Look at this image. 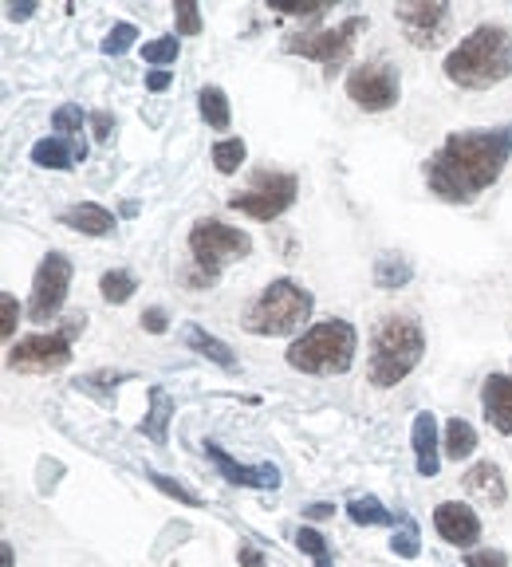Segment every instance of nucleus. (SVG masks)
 <instances>
[{
  "label": "nucleus",
  "instance_id": "obj_13",
  "mask_svg": "<svg viewBox=\"0 0 512 567\" xmlns=\"http://www.w3.org/2000/svg\"><path fill=\"white\" fill-rule=\"evenodd\" d=\"M205 457L217 465V473L229 485H241V489H280V469L276 465H241L217 441H205Z\"/></svg>",
  "mask_w": 512,
  "mask_h": 567
},
{
  "label": "nucleus",
  "instance_id": "obj_10",
  "mask_svg": "<svg viewBox=\"0 0 512 567\" xmlns=\"http://www.w3.org/2000/svg\"><path fill=\"white\" fill-rule=\"evenodd\" d=\"M402 95V83H398V71L383 60L359 63L351 67L347 75V99L363 111H390Z\"/></svg>",
  "mask_w": 512,
  "mask_h": 567
},
{
  "label": "nucleus",
  "instance_id": "obj_17",
  "mask_svg": "<svg viewBox=\"0 0 512 567\" xmlns=\"http://www.w3.org/2000/svg\"><path fill=\"white\" fill-rule=\"evenodd\" d=\"M60 225L83 233V237H107L119 221H115L111 209H103V205H95V201H79V205H67L64 213H60Z\"/></svg>",
  "mask_w": 512,
  "mask_h": 567
},
{
  "label": "nucleus",
  "instance_id": "obj_33",
  "mask_svg": "<svg viewBox=\"0 0 512 567\" xmlns=\"http://www.w3.org/2000/svg\"><path fill=\"white\" fill-rule=\"evenodd\" d=\"M146 477H150V485H154V489H162L166 497H174V501L190 504V508H201V497H197V493H190L186 485H178L174 477H166V473H158V469H146Z\"/></svg>",
  "mask_w": 512,
  "mask_h": 567
},
{
  "label": "nucleus",
  "instance_id": "obj_21",
  "mask_svg": "<svg viewBox=\"0 0 512 567\" xmlns=\"http://www.w3.org/2000/svg\"><path fill=\"white\" fill-rule=\"evenodd\" d=\"M186 343H190V351H197V355L209 359V363H217L221 371H237V355H233V347L221 343L217 335H209L205 327H190V331H186Z\"/></svg>",
  "mask_w": 512,
  "mask_h": 567
},
{
  "label": "nucleus",
  "instance_id": "obj_4",
  "mask_svg": "<svg viewBox=\"0 0 512 567\" xmlns=\"http://www.w3.org/2000/svg\"><path fill=\"white\" fill-rule=\"evenodd\" d=\"M355 351H359L355 327L347 319H323L288 347V367L304 375H343L351 371Z\"/></svg>",
  "mask_w": 512,
  "mask_h": 567
},
{
  "label": "nucleus",
  "instance_id": "obj_32",
  "mask_svg": "<svg viewBox=\"0 0 512 567\" xmlns=\"http://www.w3.org/2000/svg\"><path fill=\"white\" fill-rule=\"evenodd\" d=\"M390 552H394V556H402V560H418L422 544H418V528H414V520H410V516H402V532H394Z\"/></svg>",
  "mask_w": 512,
  "mask_h": 567
},
{
  "label": "nucleus",
  "instance_id": "obj_8",
  "mask_svg": "<svg viewBox=\"0 0 512 567\" xmlns=\"http://www.w3.org/2000/svg\"><path fill=\"white\" fill-rule=\"evenodd\" d=\"M296 178L292 174H272V170H260L253 174V186L237 197H229V205L237 213H249L253 221H276L280 213H288L296 205Z\"/></svg>",
  "mask_w": 512,
  "mask_h": 567
},
{
  "label": "nucleus",
  "instance_id": "obj_6",
  "mask_svg": "<svg viewBox=\"0 0 512 567\" xmlns=\"http://www.w3.org/2000/svg\"><path fill=\"white\" fill-rule=\"evenodd\" d=\"M190 252H193V264L209 280H217V272L229 260H245L253 252V241H249V233H241L233 225H221L217 217H201L190 229Z\"/></svg>",
  "mask_w": 512,
  "mask_h": 567
},
{
  "label": "nucleus",
  "instance_id": "obj_29",
  "mask_svg": "<svg viewBox=\"0 0 512 567\" xmlns=\"http://www.w3.org/2000/svg\"><path fill=\"white\" fill-rule=\"evenodd\" d=\"M178 52H182V48H178V36H158V40H146V44H142V60L150 63L154 71H158V67L166 71L170 63L178 60Z\"/></svg>",
  "mask_w": 512,
  "mask_h": 567
},
{
  "label": "nucleus",
  "instance_id": "obj_37",
  "mask_svg": "<svg viewBox=\"0 0 512 567\" xmlns=\"http://www.w3.org/2000/svg\"><path fill=\"white\" fill-rule=\"evenodd\" d=\"M465 567H509V556L493 552V548H477V552L465 556Z\"/></svg>",
  "mask_w": 512,
  "mask_h": 567
},
{
  "label": "nucleus",
  "instance_id": "obj_34",
  "mask_svg": "<svg viewBox=\"0 0 512 567\" xmlns=\"http://www.w3.org/2000/svg\"><path fill=\"white\" fill-rule=\"evenodd\" d=\"M174 24H178V36H201V8L193 0H178L174 4Z\"/></svg>",
  "mask_w": 512,
  "mask_h": 567
},
{
  "label": "nucleus",
  "instance_id": "obj_28",
  "mask_svg": "<svg viewBox=\"0 0 512 567\" xmlns=\"http://www.w3.org/2000/svg\"><path fill=\"white\" fill-rule=\"evenodd\" d=\"M134 288H138V280L130 272H123V268L103 272V280H99V292H103L107 304H127L130 296H134Z\"/></svg>",
  "mask_w": 512,
  "mask_h": 567
},
{
  "label": "nucleus",
  "instance_id": "obj_14",
  "mask_svg": "<svg viewBox=\"0 0 512 567\" xmlns=\"http://www.w3.org/2000/svg\"><path fill=\"white\" fill-rule=\"evenodd\" d=\"M434 528L453 548H473L481 540V516L461 501H442L434 508Z\"/></svg>",
  "mask_w": 512,
  "mask_h": 567
},
{
  "label": "nucleus",
  "instance_id": "obj_38",
  "mask_svg": "<svg viewBox=\"0 0 512 567\" xmlns=\"http://www.w3.org/2000/svg\"><path fill=\"white\" fill-rule=\"evenodd\" d=\"M91 134H95L99 142H111V134H115V115H111V111H95V115H91Z\"/></svg>",
  "mask_w": 512,
  "mask_h": 567
},
{
  "label": "nucleus",
  "instance_id": "obj_11",
  "mask_svg": "<svg viewBox=\"0 0 512 567\" xmlns=\"http://www.w3.org/2000/svg\"><path fill=\"white\" fill-rule=\"evenodd\" d=\"M71 363V339L64 331L52 335H24L20 343L8 347V367L24 375H52Z\"/></svg>",
  "mask_w": 512,
  "mask_h": 567
},
{
  "label": "nucleus",
  "instance_id": "obj_36",
  "mask_svg": "<svg viewBox=\"0 0 512 567\" xmlns=\"http://www.w3.org/2000/svg\"><path fill=\"white\" fill-rule=\"evenodd\" d=\"M272 8L284 12V16H320L327 4L323 0H276Z\"/></svg>",
  "mask_w": 512,
  "mask_h": 567
},
{
  "label": "nucleus",
  "instance_id": "obj_20",
  "mask_svg": "<svg viewBox=\"0 0 512 567\" xmlns=\"http://www.w3.org/2000/svg\"><path fill=\"white\" fill-rule=\"evenodd\" d=\"M170 418H174V398L162 390V386H150V410L142 418V434L154 441V445H166L170 441Z\"/></svg>",
  "mask_w": 512,
  "mask_h": 567
},
{
  "label": "nucleus",
  "instance_id": "obj_2",
  "mask_svg": "<svg viewBox=\"0 0 512 567\" xmlns=\"http://www.w3.org/2000/svg\"><path fill=\"white\" fill-rule=\"evenodd\" d=\"M512 75V32L501 24L473 28L446 56V79L465 91L497 87Z\"/></svg>",
  "mask_w": 512,
  "mask_h": 567
},
{
  "label": "nucleus",
  "instance_id": "obj_3",
  "mask_svg": "<svg viewBox=\"0 0 512 567\" xmlns=\"http://www.w3.org/2000/svg\"><path fill=\"white\" fill-rule=\"evenodd\" d=\"M426 355V331L418 319L410 315H386L383 323L375 327L371 339V363L367 375L375 386H398L402 378L410 375Z\"/></svg>",
  "mask_w": 512,
  "mask_h": 567
},
{
  "label": "nucleus",
  "instance_id": "obj_19",
  "mask_svg": "<svg viewBox=\"0 0 512 567\" xmlns=\"http://www.w3.org/2000/svg\"><path fill=\"white\" fill-rule=\"evenodd\" d=\"M32 162L40 166V170H71L75 162H87V146H75V142H67V138H40L36 146H32Z\"/></svg>",
  "mask_w": 512,
  "mask_h": 567
},
{
  "label": "nucleus",
  "instance_id": "obj_44",
  "mask_svg": "<svg viewBox=\"0 0 512 567\" xmlns=\"http://www.w3.org/2000/svg\"><path fill=\"white\" fill-rule=\"evenodd\" d=\"M0 567H12V548L8 544H0Z\"/></svg>",
  "mask_w": 512,
  "mask_h": 567
},
{
  "label": "nucleus",
  "instance_id": "obj_23",
  "mask_svg": "<svg viewBox=\"0 0 512 567\" xmlns=\"http://www.w3.org/2000/svg\"><path fill=\"white\" fill-rule=\"evenodd\" d=\"M197 107H201V119L213 126V130H229L233 111H229V99H225L221 87H201L197 91Z\"/></svg>",
  "mask_w": 512,
  "mask_h": 567
},
{
  "label": "nucleus",
  "instance_id": "obj_40",
  "mask_svg": "<svg viewBox=\"0 0 512 567\" xmlns=\"http://www.w3.org/2000/svg\"><path fill=\"white\" fill-rule=\"evenodd\" d=\"M170 79H174V75H170V71H162V67H158V71H146V87H150V91H166V87H170Z\"/></svg>",
  "mask_w": 512,
  "mask_h": 567
},
{
  "label": "nucleus",
  "instance_id": "obj_30",
  "mask_svg": "<svg viewBox=\"0 0 512 567\" xmlns=\"http://www.w3.org/2000/svg\"><path fill=\"white\" fill-rule=\"evenodd\" d=\"M134 36H138V28L123 20V24H115V28L103 36L99 48H103V56H115V60H119V56H127L130 48H134Z\"/></svg>",
  "mask_w": 512,
  "mask_h": 567
},
{
  "label": "nucleus",
  "instance_id": "obj_7",
  "mask_svg": "<svg viewBox=\"0 0 512 567\" xmlns=\"http://www.w3.org/2000/svg\"><path fill=\"white\" fill-rule=\"evenodd\" d=\"M363 28H367L363 16H347V20L335 24V28H316V32H296V36H288V40H284V52L304 56V60H316L323 63L327 71H335L339 63L351 56L355 32H363Z\"/></svg>",
  "mask_w": 512,
  "mask_h": 567
},
{
  "label": "nucleus",
  "instance_id": "obj_9",
  "mask_svg": "<svg viewBox=\"0 0 512 567\" xmlns=\"http://www.w3.org/2000/svg\"><path fill=\"white\" fill-rule=\"evenodd\" d=\"M67 288H71V260L64 252H48L32 276V296H28V319L32 323H48L56 319L67 304Z\"/></svg>",
  "mask_w": 512,
  "mask_h": 567
},
{
  "label": "nucleus",
  "instance_id": "obj_12",
  "mask_svg": "<svg viewBox=\"0 0 512 567\" xmlns=\"http://www.w3.org/2000/svg\"><path fill=\"white\" fill-rule=\"evenodd\" d=\"M394 16L414 48H438L449 36V4L442 0H410V4H398Z\"/></svg>",
  "mask_w": 512,
  "mask_h": 567
},
{
  "label": "nucleus",
  "instance_id": "obj_42",
  "mask_svg": "<svg viewBox=\"0 0 512 567\" xmlns=\"http://www.w3.org/2000/svg\"><path fill=\"white\" fill-rule=\"evenodd\" d=\"M32 12H36V4H32V0H20V4L8 8V20H28Z\"/></svg>",
  "mask_w": 512,
  "mask_h": 567
},
{
  "label": "nucleus",
  "instance_id": "obj_15",
  "mask_svg": "<svg viewBox=\"0 0 512 567\" xmlns=\"http://www.w3.org/2000/svg\"><path fill=\"white\" fill-rule=\"evenodd\" d=\"M410 445H414V465H418V477H438V422L430 410L414 414V426H410Z\"/></svg>",
  "mask_w": 512,
  "mask_h": 567
},
{
  "label": "nucleus",
  "instance_id": "obj_35",
  "mask_svg": "<svg viewBox=\"0 0 512 567\" xmlns=\"http://www.w3.org/2000/svg\"><path fill=\"white\" fill-rule=\"evenodd\" d=\"M16 323H20V304L12 292H0V335L12 339L16 335Z\"/></svg>",
  "mask_w": 512,
  "mask_h": 567
},
{
  "label": "nucleus",
  "instance_id": "obj_27",
  "mask_svg": "<svg viewBox=\"0 0 512 567\" xmlns=\"http://www.w3.org/2000/svg\"><path fill=\"white\" fill-rule=\"evenodd\" d=\"M83 123H91V119H83V107H75V103L56 107V115H52V126L60 130V138L75 142V146H87L83 142Z\"/></svg>",
  "mask_w": 512,
  "mask_h": 567
},
{
  "label": "nucleus",
  "instance_id": "obj_1",
  "mask_svg": "<svg viewBox=\"0 0 512 567\" xmlns=\"http://www.w3.org/2000/svg\"><path fill=\"white\" fill-rule=\"evenodd\" d=\"M512 158V126L497 130H457L438 146V154L426 162V182L430 189L453 201V205H473L485 189L493 186Z\"/></svg>",
  "mask_w": 512,
  "mask_h": 567
},
{
  "label": "nucleus",
  "instance_id": "obj_24",
  "mask_svg": "<svg viewBox=\"0 0 512 567\" xmlns=\"http://www.w3.org/2000/svg\"><path fill=\"white\" fill-rule=\"evenodd\" d=\"M347 516L355 524H367V528H390L394 524V512L383 508L379 497H355V501L347 504Z\"/></svg>",
  "mask_w": 512,
  "mask_h": 567
},
{
  "label": "nucleus",
  "instance_id": "obj_43",
  "mask_svg": "<svg viewBox=\"0 0 512 567\" xmlns=\"http://www.w3.org/2000/svg\"><path fill=\"white\" fill-rule=\"evenodd\" d=\"M237 560H241L245 567H264V556H260L256 548H241V552H237Z\"/></svg>",
  "mask_w": 512,
  "mask_h": 567
},
{
  "label": "nucleus",
  "instance_id": "obj_31",
  "mask_svg": "<svg viewBox=\"0 0 512 567\" xmlns=\"http://www.w3.org/2000/svg\"><path fill=\"white\" fill-rule=\"evenodd\" d=\"M296 548H300L304 556H312L316 567H331V548H327V540H323L316 528H300V532H296Z\"/></svg>",
  "mask_w": 512,
  "mask_h": 567
},
{
  "label": "nucleus",
  "instance_id": "obj_26",
  "mask_svg": "<svg viewBox=\"0 0 512 567\" xmlns=\"http://www.w3.org/2000/svg\"><path fill=\"white\" fill-rule=\"evenodd\" d=\"M245 158H249V146H245L241 138H221V142L213 146V166H217V174H237Z\"/></svg>",
  "mask_w": 512,
  "mask_h": 567
},
{
  "label": "nucleus",
  "instance_id": "obj_41",
  "mask_svg": "<svg viewBox=\"0 0 512 567\" xmlns=\"http://www.w3.org/2000/svg\"><path fill=\"white\" fill-rule=\"evenodd\" d=\"M304 516H308V520H327V516H335V504H327V501L308 504V508H304Z\"/></svg>",
  "mask_w": 512,
  "mask_h": 567
},
{
  "label": "nucleus",
  "instance_id": "obj_25",
  "mask_svg": "<svg viewBox=\"0 0 512 567\" xmlns=\"http://www.w3.org/2000/svg\"><path fill=\"white\" fill-rule=\"evenodd\" d=\"M473 449H477V430H473L465 418H449L446 422V457L465 461Z\"/></svg>",
  "mask_w": 512,
  "mask_h": 567
},
{
  "label": "nucleus",
  "instance_id": "obj_39",
  "mask_svg": "<svg viewBox=\"0 0 512 567\" xmlns=\"http://www.w3.org/2000/svg\"><path fill=\"white\" fill-rule=\"evenodd\" d=\"M138 319H142V331H150V335H162V331L170 327V319H166V312H162V308H146Z\"/></svg>",
  "mask_w": 512,
  "mask_h": 567
},
{
  "label": "nucleus",
  "instance_id": "obj_16",
  "mask_svg": "<svg viewBox=\"0 0 512 567\" xmlns=\"http://www.w3.org/2000/svg\"><path fill=\"white\" fill-rule=\"evenodd\" d=\"M481 402H485V418L497 434H512V378L489 375L481 386Z\"/></svg>",
  "mask_w": 512,
  "mask_h": 567
},
{
  "label": "nucleus",
  "instance_id": "obj_22",
  "mask_svg": "<svg viewBox=\"0 0 512 567\" xmlns=\"http://www.w3.org/2000/svg\"><path fill=\"white\" fill-rule=\"evenodd\" d=\"M410 280H414V264H410L406 256H398V252H383V256L375 260V288L394 292V288H406Z\"/></svg>",
  "mask_w": 512,
  "mask_h": 567
},
{
  "label": "nucleus",
  "instance_id": "obj_5",
  "mask_svg": "<svg viewBox=\"0 0 512 567\" xmlns=\"http://www.w3.org/2000/svg\"><path fill=\"white\" fill-rule=\"evenodd\" d=\"M312 315V292L300 288L296 280L280 276L272 280L245 312V331L264 335V339H276V335H296Z\"/></svg>",
  "mask_w": 512,
  "mask_h": 567
},
{
  "label": "nucleus",
  "instance_id": "obj_18",
  "mask_svg": "<svg viewBox=\"0 0 512 567\" xmlns=\"http://www.w3.org/2000/svg\"><path fill=\"white\" fill-rule=\"evenodd\" d=\"M465 489L477 497V501L493 504V508H501V504L509 501V489H505V477H501V465H493V461H477L465 477Z\"/></svg>",
  "mask_w": 512,
  "mask_h": 567
}]
</instances>
